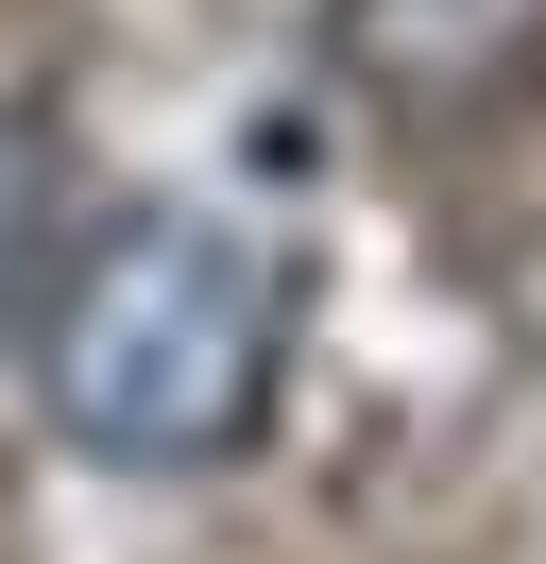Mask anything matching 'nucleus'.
Returning a JSON list of instances; mask_svg holds the SVG:
<instances>
[{
    "instance_id": "nucleus-1",
    "label": "nucleus",
    "mask_w": 546,
    "mask_h": 564,
    "mask_svg": "<svg viewBox=\"0 0 546 564\" xmlns=\"http://www.w3.org/2000/svg\"><path fill=\"white\" fill-rule=\"evenodd\" d=\"M273 377H291V274L222 206H102L34 291V393L120 479L239 462Z\"/></svg>"
},
{
    "instance_id": "nucleus-2",
    "label": "nucleus",
    "mask_w": 546,
    "mask_h": 564,
    "mask_svg": "<svg viewBox=\"0 0 546 564\" xmlns=\"http://www.w3.org/2000/svg\"><path fill=\"white\" fill-rule=\"evenodd\" d=\"M341 86L393 120H495L512 86H546V0H341Z\"/></svg>"
},
{
    "instance_id": "nucleus-3",
    "label": "nucleus",
    "mask_w": 546,
    "mask_h": 564,
    "mask_svg": "<svg viewBox=\"0 0 546 564\" xmlns=\"http://www.w3.org/2000/svg\"><path fill=\"white\" fill-rule=\"evenodd\" d=\"M34 240H52V172H34V138L0 120V308L34 291Z\"/></svg>"
}]
</instances>
